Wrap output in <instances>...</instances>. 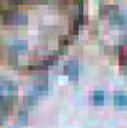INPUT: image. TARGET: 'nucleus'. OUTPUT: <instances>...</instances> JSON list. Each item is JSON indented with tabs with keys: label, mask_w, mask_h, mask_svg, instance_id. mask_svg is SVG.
<instances>
[{
	"label": "nucleus",
	"mask_w": 127,
	"mask_h": 128,
	"mask_svg": "<svg viewBox=\"0 0 127 128\" xmlns=\"http://www.w3.org/2000/svg\"><path fill=\"white\" fill-rule=\"evenodd\" d=\"M126 23V18L119 14H110V24L111 26H117V27H122Z\"/></svg>",
	"instance_id": "nucleus-4"
},
{
	"label": "nucleus",
	"mask_w": 127,
	"mask_h": 128,
	"mask_svg": "<svg viewBox=\"0 0 127 128\" xmlns=\"http://www.w3.org/2000/svg\"><path fill=\"white\" fill-rule=\"evenodd\" d=\"M47 91H49L47 85H46V84H44V85L40 84V85H36L35 87H34V90H33V94H35V96H38V94H46Z\"/></svg>",
	"instance_id": "nucleus-7"
},
{
	"label": "nucleus",
	"mask_w": 127,
	"mask_h": 128,
	"mask_svg": "<svg viewBox=\"0 0 127 128\" xmlns=\"http://www.w3.org/2000/svg\"><path fill=\"white\" fill-rule=\"evenodd\" d=\"M64 72L69 76L71 80H76L79 76V66L76 62H69L64 66Z\"/></svg>",
	"instance_id": "nucleus-2"
},
{
	"label": "nucleus",
	"mask_w": 127,
	"mask_h": 128,
	"mask_svg": "<svg viewBox=\"0 0 127 128\" xmlns=\"http://www.w3.org/2000/svg\"><path fill=\"white\" fill-rule=\"evenodd\" d=\"M3 23L9 26H26L28 23V16L16 11H5L3 14Z\"/></svg>",
	"instance_id": "nucleus-1"
},
{
	"label": "nucleus",
	"mask_w": 127,
	"mask_h": 128,
	"mask_svg": "<svg viewBox=\"0 0 127 128\" xmlns=\"http://www.w3.org/2000/svg\"><path fill=\"white\" fill-rule=\"evenodd\" d=\"M36 102H38V99H36V96L35 94H30V96H28V97H26V99H24V103L26 104H28V105H35Z\"/></svg>",
	"instance_id": "nucleus-10"
},
{
	"label": "nucleus",
	"mask_w": 127,
	"mask_h": 128,
	"mask_svg": "<svg viewBox=\"0 0 127 128\" xmlns=\"http://www.w3.org/2000/svg\"><path fill=\"white\" fill-rule=\"evenodd\" d=\"M114 104L116 106H127V94L117 92L114 96Z\"/></svg>",
	"instance_id": "nucleus-5"
},
{
	"label": "nucleus",
	"mask_w": 127,
	"mask_h": 128,
	"mask_svg": "<svg viewBox=\"0 0 127 128\" xmlns=\"http://www.w3.org/2000/svg\"><path fill=\"white\" fill-rule=\"evenodd\" d=\"M113 11H116V6H102L99 10V14L100 16H110L111 14H114Z\"/></svg>",
	"instance_id": "nucleus-8"
},
{
	"label": "nucleus",
	"mask_w": 127,
	"mask_h": 128,
	"mask_svg": "<svg viewBox=\"0 0 127 128\" xmlns=\"http://www.w3.org/2000/svg\"><path fill=\"white\" fill-rule=\"evenodd\" d=\"M104 103V92L103 91H96L93 93V104L102 105Z\"/></svg>",
	"instance_id": "nucleus-6"
},
{
	"label": "nucleus",
	"mask_w": 127,
	"mask_h": 128,
	"mask_svg": "<svg viewBox=\"0 0 127 128\" xmlns=\"http://www.w3.org/2000/svg\"><path fill=\"white\" fill-rule=\"evenodd\" d=\"M10 50H11V53H15V54H17L18 52H26V51L28 50V42L27 41H23V40L15 41L11 45Z\"/></svg>",
	"instance_id": "nucleus-3"
},
{
	"label": "nucleus",
	"mask_w": 127,
	"mask_h": 128,
	"mask_svg": "<svg viewBox=\"0 0 127 128\" xmlns=\"http://www.w3.org/2000/svg\"><path fill=\"white\" fill-rule=\"evenodd\" d=\"M18 122H20V124H27L28 123V112L26 110H21L18 112Z\"/></svg>",
	"instance_id": "nucleus-9"
}]
</instances>
